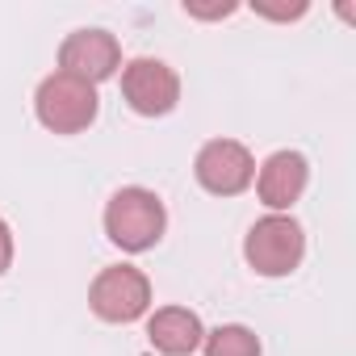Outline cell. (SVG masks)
Segmentation results:
<instances>
[{
	"label": "cell",
	"instance_id": "cell-7",
	"mask_svg": "<svg viewBox=\"0 0 356 356\" xmlns=\"http://www.w3.org/2000/svg\"><path fill=\"white\" fill-rule=\"evenodd\" d=\"M122 67V47L109 30H72L59 47V72L84 80V84H101Z\"/></svg>",
	"mask_w": 356,
	"mask_h": 356
},
{
	"label": "cell",
	"instance_id": "cell-6",
	"mask_svg": "<svg viewBox=\"0 0 356 356\" xmlns=\"http://www.w3.org/2000/svg\"><path fill=\"white\" fill-rule=\"evenodd\" d=\"M193 172H197V181H202L206 193H214V197H235V193H243V189L256 181V159H252V151H248L243 143H235V138H214V143H206V147L197 151Z\"/></svg>",
	"mask_w": 356,
	"mask_h": 356
},
{
	"label": "cell",
	"instance_id": "cell-8",
	"mask_svg": "<svg viewBox=\"0 0 356 356\" xmlns=\"http://www.w3.org/2000/svg\"><path fill=\"white\" fill-rule=\"evenodd\" d=\"M306 181H310V163L302 151H273L256 176V193L273 214H281L306 193Z\"/></svg>",
	"mask_w": 356,
	"mask_h": 356
},
{
	"label": "cell",
	"instance_id": "cell-3",
	"mask_svg": "<svg viewBox=\"0 0 356 356\" xmlns=\"http://www.w3.org/2000/svg\"><path fill=\"white\" fill-rule=\"evenodd\" d=\"M243 256H248V264H252L260 277H289V273L302 264V256H306V235H302L298 218H289V214H268V218H260V222L248 231Z\"/></svg>",
	"mask_w": 356,
	"mask_h": 356
},
{
	"label": "cell",
	"instance_id": "cell-4",
	"mask_svg": "<svg viewBox=\"0 0 356 356\" xmlns=\"http://www.w3.org/2000/svg\"><path fill=\"white\" fill-rule=\"evenodd\" d=\"M88 306L105 323H134L151 310V281L134 264H109L88 285Z\"/></svg>",
	"mask_w": 356,
	"mask_h": 356
},
{
	"label": "cell",
	"instance_id": "cell-10",
	"mask_svg": "<svg viewBox=\"0 0 356 356\" xmlns=\"http://www.w3.org/2000/svg\"><path fill=\"white\" fill-rule=\"evenodd\" d=\"M206 356H260V335L243 323H227L202 339Z\"/></svg>",
	"mask_w": 356,
	"mask_h": 356
},
{
	"label": "cell",
	"instance_id": "cell-2",
	"mask_svg": "<svg viewBox=\"0 0 356 356\" xmlns=\"http://www.w3.org/2000/svg\"><path fill=\"white\" fill-rule=\"evenodd\" d=\"M97 88L67 76V72H55L38 84V97H34V109H38V122L55 134H80L97 122Z\"/></svg>",
	"mask_w": 356,
	"mask_h": 356
},
{
	"label": "cell",
	"instance_id": "cell-9",
	"mask_svg": "<svg viewBox=\"0 0 356 356\" xmlns=\"http://www.w3.org/2000/svg\"><path fill=\"white\" fill-rule=\"evenodd\" d=\"M147 339H151V348L163 352V356H189V352L202 348L206 327H202V318H197L193 310H185V306H163V310H155V314L147 318Z\"/></svg>",
	"mask_w": 356,
	"mask_h": 356
},
{
	"label": "cell",
	"instance_id": "cell-12",
	"mask_svg": "<svg viewBox=\"0 0 356 356\" xmlns=\"http://www.w3.org/2000/svg\"><path fill=\"white\" fill-rule=\"evenodd\" d=\"M185 13H189V17H206V22H214V17H231L235 5H231V0H227V5H197V0H185Z\"/></svg>",
	"mask_w": 356,
	"mask_h": 356
},
{
	"label": "cell",
	"instance_id": "cell-11",
	"mask_svg": "<svg viewBox=\"0 0 356 356\" xmlns=\"http://www.w3.org/2000/svg\"><path fill=\"white\" fill-rule=\"evenodd\" d=\"M252 9L264 13V17H273V22H293V17H302L310 5H306V0H293V5H264V0H256Z\"/></svg>",
	"mask_w": 356,
	"mask_h": 356
},
{
	"label": "cell",
	"instance_id": "cell-13",
	"mask_svg": "<svg viewBox=\"0 0 356 356\" xmlns=\"http://www.w3.org/2000/svg\"><path fill=\"white\" fill-rule=\"evenodd\" d=\"M9 264H13V231H9L5 218H0V277L9 273Z\"/></svg>",
	"mask_w": 356,
	"mask_h": 356
},
{
	"label": "cell",
	"instance_id": "cell-1",
	"mask_svg": "<svg viewBox=\"0 0 356 356\" xmlns=\"http://www.w3.org/2000/svg\"><path fill=\"white\" fill-rule=\"evenodd\" d=\"M168 227V210L151 189H118L105 206V235L122 248V252H147L163 239Z\"/></svg>",
	"mask_w": 356,
	"mask_h": 356
},
{
	"label": "cell",
	"instance_id": "cell-5",
	"mask_svg": "<svg viewBox=\"0 0 356 356\" xmlns=\"http://www.w3.org/2000/svg\"><path fill=\"white\" fill-rule=\"evenodd\" d=\"M122 97L143 118H163L181 101V76L163 59H130L122 67Z\"/></svg>",
	"mask_w": 356,
	"mask_h": 356
}]
</instances>
